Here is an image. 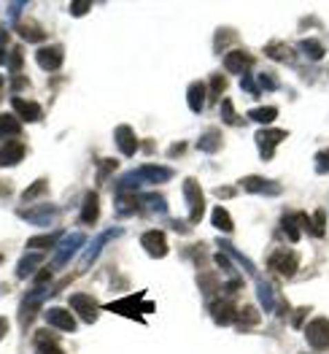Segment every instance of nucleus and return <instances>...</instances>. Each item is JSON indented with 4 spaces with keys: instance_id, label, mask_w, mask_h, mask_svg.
Instances as JSON below:
<instances>
[{
    "instance_id": "a19ab883",
    "label": "nucleus",
    "mask_w": 329,
    "mask_h": 354,
    "mask_svg": "<svg viewBox=\"0 0 329 354\" xmlns=\"http://www.w3.org/2000/svg\"><path fill=\"white\" fill-rule=\"evenodd\" d=\"M221 117H224L227 124H243V119L235 114V106H232V100H230V97H224V100H221Z\"/></svg>"
},
{
    "instance_id": "9b49d317",
    "label": "nucleus",
    "mask_w": 329,
    "mask_h": 354,
    "mask_svg": "<svg viewBox=\"0 0 329 354\" xmlns=\"http://www.w3.org/2000/svg\"><path fill=\"white\" fill-rule=\"evenodd\" d=\"M308 227V214H302V211H295V214H286L283 219H281V230H283V236L289 238V241H299V230H305Z\"/></svg>"
},
{
    "instance_id": "e433bc0d",
    "label": "nucleus",
    "mask_w": 329,
    "mask_h": 354,
    "mask_svg": "<svg viewBox=\"0 0 329 354\" xmlns=\"http://www.w3.org/2000/svg\"><path fill=\"white\" fill-rule=\"evenodd\" d=\"M275 117H278V109H275V106H262V109H251V111H248V119H251V122H262V124L275 122Z\"/></svg>"
},
{
    "instance_id": "2f4dec72",
    "label": "nucleus",
    "mask_w": 329,
    "mask_h": 354,
    "mask_svg": "<svg viewBox=\"0 0 329 354\" xmlns=\"http://www.w3.org/2000/svg\"><path fill=\"white\" fill-rule=\"evenodd\" d=\"M17 35H22V38H25V41H30V44L46 38L43 28H41V25H35V22H19V25H17Z\"/></svg>"
},
{
    "instance_id": "79ce46f5",
    "label": "nucleus",
    "mask_w": 329,
    "mask_h": 354,
    "mask_svg": "<svg viewBox=\"0 0 329 354\" xmlns=\"http://www.w3.org/2000/svg\"><path fill=\"white\" fill-rule=\"evenodd\" d=\"M117 165H119L117 160H103V162H100V168H97V184H103V181L108 178V174H114V171H117Z\"/></svg>"
},
{
    "instance_id": "20e7f679",
    "label": "nucleus",
    "mask_w": 329,
    "mask_h": 354,
    "mask_svg": "<svg viewBox=\"0 0 329 354\" xmlns=\"http://www.w3.org/2000/svg\"><path fill=\"white\" fill-rule=\"evenodd\" d=\"M286 136H289L286 130H275V127L270 130V127H262V130L254 136V141H257V147H259V157H262L265 162L272 160V157H275V147H278Z\"/></svg>"
},
{
    "instance_id": "dca6fc26",
    "label": "nucleus",
    "mask_w": 329,
    "mask_h": 354,
    "mask_svg": "<svg viewBox=\"0 0 329 354\" xmlns=\"http://www.w3.org/2000/svg\"><path fill=\"white\" fill-rule=\"evenodd\" d=\"M35 62H38L43 71H49V73L60 71L62 68V46H43V49H38Z\"/></svg>"
},
{
    "instance_id": "864d4df0",
    "label": "nucleus",
    "mask_w": 329,
    "mask_h": 354,
    "mask_svg": "<svg viewBox=\"0 0 329 354\" xmlns=\"http://www.w3.org/2000/svg\"><path fill=\"white\" fill-rule=\"evenodd\" d=\"M6 333H8V319H6V317H0V341L6 338Z\"/></svg>"
},
{
    "instance_id": "4be33fe9",
    "label": "nucleus",
    "mask_w": 329,
    "mask_h": 354,
    "mask_svg": "<svg viewBox=\"0 0 329 354\" xmlns=\"http://www.w3.org/2000/svg\"><path fill=\"white\" fill-rule=\"evenodd\" d=\"M138 306H141V295H132V297H127V300L108 303L106 308H108V311H117V314H124V317H132V319H141V311H138Z\"/></svg>"
},
{
    "instance_id": "72a5a7b5",
    "label": "nucleus",
    "mask_w": 329,
    "mask_h": 354,
    "mask_svg": "<svg viewBox=\"0 0 329 354\" xmlns=\"http://www.w3.org/2000/svg\"><path fill=\"white\" fill-rule=\"evenodd\" d=\"M262 322V317H259V308H254V306H246L243 311L238 314V322L235 325L240 327V330H248V327H257Z\"/></svg>"
},
{
    "instance_id": "c9c22d12",
    "label": "nucleus",
    "mask_w": 329,
    "mask_h": 354,
    "mask_svg": "<svg viewBox=\"0 0 329 354\" xmlns=\"http://www.w3.org/2000/svg\"><path fill=\"white\" fill-rule=\"evenodd\" d=\"M224 89H227V79H224L221 73H213L208 79V103H216Z\"/></svg>"
},
{
    "instance_id": "37998d69",
    "label": "nucleus",
    "mask_w": 329,
    "mask_h": 354,
    "mask_svg": "<svg viewBox=\"0 0 329 354\" xmlns=\"http://www.w3.org/2000/svg\"><path fill=\"white\" fill-rule=\"evenodd\" d=\"M259 89H270V92L281 89V82H278V76H272V73H262V76H259Z\"/></svg>"
},
{
    "instance_id": "0eeeda50",
    "label": "nucleus",
    "mask_w": 329,
    "mask_h": 354,
    "mask_svg": "<svg viewBox=\"0 0 329 354\" xmlns=\"http://www.w3.org/2000/svg\"><path fill=\"white\" fill-rule=\"evenodd\" d=\"M210 317L216 325H235L238 322V308L232 306L230 297H213L210 300Z\"/></svg>"
},
{
    "instance_id": "bb28decb",
    "label": "nucleus",
    "mask_w": 329,
    "mask_h": 354,
    "mask_svg": "<svg viewBox=\"0 0 329 354\" xmlns=\"http://www.w3.org/2000/svg\"><path fill=\"white\" fill-rule=\"evenodd\" d=\"M138 176L143 178V181H149V184H159V181L173 178V171L170 168H159V165H143L138 171Z\"/></svg>"
},
{
    "instance_id": "09e8293b",
    "label": "nucleus",
    "mask_w": 329,
    "mask_h": 354,
    "mask_svg": "<svg viewBox=\"0 0 329 354\" xmlns=\"http://www.w3.org/2000/svg\"><path fill=\"white\" fill-rule=\"evenodd\" d=\"M90 8H92L90 0H81V3H70V11H73V17H84Z\"/></svg>"
},
{
    "instance_id": "5fc2aeb1",
    "label": "nucleus",
    "mask_w": 329,
    "mask_h": 354,
    "mask_svg": "<svg viewBox=\"0 0 329 354\" xmlns=\"http://www.w3.org/2000/svg\"><path fill=\"white\" fill-rule=\"evenodd\" d=\"M6 41H8V32H6V30H0V49H6Z\"/></svg>"
},
{
    "instance_id": "412c9836",
    "label": "nucleus",
    "mask_w": 329,
    "mask_h": 354,
    "mask_svg": "<svg viewBox=\"0 0 329 354\" xmlns=\"http://www.w3.org/2000/svg\"><path fill=\"white\" fill-rule=\"evenodd\" d=\"M186 100H189V109L195 111V114H200L203 109H206V100H208V87H206V82H195L189 92H186Z\"/></svg>"
},
{
    "instance_id": "7ed1b4c3",
    "label": "nucleus",
    "mask_w": 329,
    "mask_h": 354,
    "mask_svg": "<svg viewBox=\"0 0 329 354\" xmlns=\"http://www.w3.org/2000/svg\"><path fill=\"white\" fill-rule=\"evenodd\" d=\"M305 338L310 349L316 352H329V319L327 317H313L305 327Z\"/></svg>"
},
{
    "instance_id": "603ef678",
    "label": "nucleus",
    "mask_w": 329,
    "mask_h": 354,
    "mask_svg": "<svg viewBox=\"0 0 329 354\" xmlns=\"http://www.w3.org/2000/svg\"><path fill=\"white\" fill-rule=\"evenodd\" d=\"M186 151V144H179V147H173L170 151H168V157H181Z\"/></svg>"
},
{
    "instance_id": "f8f14e48",
    "label": "nucleus",
    "mask_w": 329,
    "mask_h": 354,
    "mask_svg": "<svg viewBox=\"0 0 329 354\" xmlns=\"http://www.w3.org/2000/svg\"><path fill=\"white\" fill-rule=\"evenodd\" d=\"M240 187H243L246 192H254V195H281V187H278L275 181H270V178H262V176L240 178Z\"/></svg>"
},
{
    "instance_id": "6ab92c4d",
    "label": "nucleus",
    "mask_w": 329,
    "mask_h": 354,
    "mask_svg": "<svg viewBox=\"0 0 329 354\" xmlns=\"http://www.w3.org/2000/svg\"><path fill=\"white\" fill-rule=\"evenodd\" d=\"M11 106H14V114H17L19 122H38V119H41V106H38L35 100L14 97V100H11Z\"/></svg>"
},
{
    "instance_id": "39448f33",
    "label": "nucleus",
    "mask_w": 329,
    "mask_h": 354,
    "mask_svg": "<svg viewBox=\"0 0 329 354\" xmlns=\"http://www.w3.org/2000/svg\"><path fill=\"white\" fill-rule=\"evenodd\" d=\"M257 292H259V300H262L265 311H270V314H283V311H286L283 295L270 284L268 279H259V281H257Z\"/></svg>"
},
{
    "instance_id": "a18cd8bd",
    "label": "nucleus",
    "mask_w": 329,
    "mask_h": 354,
    "mask_svg": "<svg viewBox=\"0 0 329 354\" xmlns=\"http://www.w3.org/2000/svg\"><path fill=\"white\" fill-rule=\"evenodd\" d=\"M240 87H243V92H248L251 97H259V92H262V89H259V84H257L251 76H246V79L240 82Z\"/></svg>"
},
{
    "instance_id": "f257e3e1",
    "label": "nucleus",
    "mask_w": 329,
    "mask_h": 354,
    "mask_svg": "<svg viewBox=\"0 0 329 354\" xmlns=\"http://www.w3.org/2000/svg\"><path fill=\"white\" fill-rule=\"evenodd\" d=\"M183 198H186V208H189V222L197 225L206 214V195H203V187L197 184V178L183 181Z\"/></svg>"
},
{
    "instance_id": "6e6552de",
    "label": "nucleus",
    "mask_w": 329,
    "mask_h": 354,
    "mask_svg": "<svg viewBox=\"0 0 329 354\" xmlns=\"http://www.w3.org/2000/svg\"><path fill=\"white\" fill-rule=\"evenodd\" d=\"M43 297H46V287H35V290H30V292L25 295L22 306H19V322H22V327H30L32 317H35V311L41 308Z\"/></svg>"
},
{
    "instance_id": "de8ad7c7",
    "label": "nucleus",
    "mask_w": 329,
    "mask_h": 354,
    "mask_svg": "<svg viewBox=\"0 0 329 354\" xmlns=\"http://www.w3.org/2000/svg\"><path fill=\"white\" fill-rule=\"evenodd\" d=\"M8 65H11V71H19V68H22V62H25V59H22V49H19V46H14V49H11V52H8Z\"/></svg>"
},
{
    "instance_id": "473e14b6",
    "label": "nucleus",
    "mask_w": 329,
    "mask_h": 354,
    "mask_svg": "<svg viewBox=\"0 0 329 354\" xmlns=\"http://www.w3.org/2000/svg\"><path fill=\"white\" fill-rule=\"evenodd\" d=\"M299 52H305L308 59H324V44L321 41H316V38H302L299 41Z\"/></svg>"
},
{
    "instance_id": "f03ea898",
    "label": "nucleus",
    "mask_w": 329,
    "mask_h": 354,
    "mask_svg": "<svg viewBox=\"0 0 329 354\" xmlns=\"http://www.w3.org/2000/svg\"><path fill=\"white\" fill-rule=\"evenodd\" d=\"M299 268V257L289 249H278L268 257V270L270 273H278L283 279H292Z\"/></svg>"
},
{
    "instance_id": "ea45409f",
    "label": "nucleus",
    "mask_w": 329,
    "mask_h": 354,
    "mask_svg": "<svg viewBox=\"0 0 329 354\" xmlns=\"http://www.w3.org/2000/svg\"><path fill=\"white\" fill-rule=\"evenodd\" d=\"M117 236H119V230H108V233H106V236H103V238H97V241H94V243H92L90 254H87V257H84V263H92V260H94V257H97V252H100V249H103V246H106V243H108V241H111V238H117Z\"/></svg>"
},
{
    "instance_id": "b1692460",
    "label": "nucleus",
    "mask_w": 329,
    "mask_h": 354,
    "mask_svg": "<svg viewBox=\"0 0 329 354\" xmlns=\"http://www.w3.org/2000/svg\"><path fill=\"white\" fill-rule=\"evenodd\" d=\"M210 225H213L216 230H221V233H232V230H235V222H232L230 211L224 206H216L210 211Z\"/></svg>"
},
{
    "instance_id": "4d7b16f0",
    "label": "nucleus",
    "mask_w": 329,
    "mask_h": 354,
    "mask_svg": "<svg viewBox=\"0 0 329 354\" xmlns=\"http://www.w3.org/2000/svg\"><path fill=\"white\" fill-rule=\"evenodd\" d=\"M0 263H3V254H0Z\"/></svg>"
},
{
    "instance_id": "4468645a",
    "label": "nucleus",
    "mask_w": 329,
    "mask_h": 354,
    "mask_svg": "<svg viewBox=\"0 0 329 354\" xmlns=\"http://www.w3.org/2000/svg\"><path fill=\"white\" fill-rule=\"evenodd\" d=\"M43 319H46L49 327L62 330V333H73L76 330V317H70V311H65V308H49L43 314Z\"/></svg>"
},
{
    "instance_id": "f3484780",
    "label": "nucleus",
    "mask_w": 329,
    "mask_h": 354,
    "mask_svg": "<svg viewBox=\"0 0 329 354\" xmlns=\"http://www.w3.org/2000/svg\"><path fill=\"white\" fill-rule=\"evenodd\" d=\"M114 138H117V147H119V151L124 157H132L138 151V138H135V133H132L130 124H119L114 130Z\"/></svg>"
},
{
    "instance_id": "4c0bfd02",
    "label": "nucleus",
    "mask_w": 329,
    "mask_h": 354,
    "mask_svg": "<svg viewBox=\"0 0 329 354\" xmlns=\"http://www.w3.org/2000/svg\"><path fill=\"white\" fill-rule=\"evenodd\" d=\"M46 189H49V181H46V178H38L35 184H30V189H25L22 201H25V203H30L32 198H41V195H46Z\"/></svg>"
},
{
    "instance_id": "7c9ffc66",
    "label": "nucleus",
    "mask_w": 329,
    "mask_h": 354,
    "mask_svg": "<svg viewBox=\"0 0 329 354\" xmlns=\"http://www.w3.org/2000/svg\"><path fill=\"white\" fill-rule=\"evenodd\" d=\"M38 266H41V252H30L28 257H22V260H19V266H17V276H19V279H30Z\"/></svg>"
},
{
    "instance_id": "c756f323",
    "label": "nucleus",
    "mask_w": 329,
    "mask_h": 354,
    "mask_svg": "<svg viewBox=\"0 0 329 354\" xmlns=\"http://www.w3.org/2000/svg\"><path fill=\"white\" fill-rule=\"evenodd\" d=\"M57 241H60V233L57 230H52V233H46V236H32L28 241V249H35V252H49V249H54L57 246Z\"/></svg>"
},
{
    "instance_id": "423d86ee",
    "label": "nucleus",
    "mask_w": 329,
    "mask_h": 354,
    "mask_svg": "<svg viewBox=\"0 0 329 354\" xmlns=\"http://www.w3.org/2000/svg\"><path fill=\"white\" fill-rule=\"evenodd\" d=\"M70 308H73L87 325H92V322L97 319V314H100V303H97L92 295H87V292H76V295H70Z\"/></svg>"
},
{
    "instance_id": "cd10ccee",
    "label": "nucleus",
    "mask_w": 329,
    "mask_h": 354,
    "mask_svg": "<svg viewBox=\"0 0 329 354\" xmlns=\"http://www.w3.org/2000/svg\"><path fill=\"white\" fill-rule=\"evenodd\" d=\"M221 147H224V138H221V133H219V130H208V133H203V138L197 141V149H200V151H208V154L221 151Z\"/></svg>"
},
{
    "instance_id": "5701e85b",
    "label": "nucleus",
    "mask_w": 329,
    "mask_h": 354,
    "mask_svg": "<svg viewBox=\"0 0 329 354\" xmlns=\"http://www.w3.org/2000/svg\"><path fill=\"white\" fill-rule=\"evenodd\" d=\"M81 243H84V236H81V233H73V236L65 238V243H62V249H60V257L54 260V266H52V268H62V266H65V263H68V260L76 254V249H79Z\"/></svg>"
},
{
    "instance_id": "f704fd0d",
    "label": "nucleus",
    "mask_w": 329,
    "mask_h": 354,
    "mask_svg": "<svg viewBox=\"0 0 329 354\" xmlns=\"http://www.w3.org/2000/svg\"><path fill=\"white\" fill-rule=\"evenodd\" d=\"M265 55H270L272 59H281V62H289V59L295 57V49L275 41V44H268V46H265Z\"/></svg>"
},
{
    "instance_id": "a878e982",
    "label": "nucleus",
    "mask_w": 329,
    "mask_h": 354,
    "mask_svg": "<svg viewBox=\"0 0 329 354\" xmlns=\"http://www.w3.org/2000/svg\"><path fill=\"white\" fill-rule=\"evenodd\" d=\"M97 216H100V201H97V192H87V198H84V208H81V222L92 227V225L97 222Z\"/></svg>"
},
{
    "instance_id": "1a4fd4ad",
    "label": "nucleus",
    "mask_w": 329,
    "mask_h": 354,
    "mask_svg": "<svg viewBox=\"0 0 329 354\" xmlns=\"http://www.w3.org/2000/svg\"><path fill=\"white\" fill-rule=\"evenodd\" d=\"M141 246L149 252V257H154V260H159V257L168 254V238H165L162 230H149V233H143V236H141Z\"/></svg>"
},
{
    "instance_id": "8fccbe9b",
    "label": "nucleus",
    "mask_w": 329,
    "mask_h": 354,
    "mask_svg": "<svg viewBox=\"0 0 329 354\" xmlns=\"http://www.w3.org/2000/svg\"><path fill=\"white\" fill-rule=\"evenodd\" d=\"M213 260H216V266L221 268V270H224V273H235V266H232V263H230V260H227V257H224V254H221V252H219V254H216V257H213Z\"/></svg>"
},
{
    "instance_id": "c85d7f7f",
    "label": "nucleus",
    "mask_w": 329,
    "mask_h": 354,
    "mask_svg": "<svg viewBox=\"0 0 329 354\" xmlns=\"http://www.w3.org/2000/svg\"><path fill=\"white\" fill-rule=\"evenodd\" d=\"M305 230L313 238H324V233H327V214L321 208H316V214L308 216V227Z\"/></svg>"
},
{
    "instance_id": "58836bf2",
    "label": "nucleus",
    "mask_w": 329,
    "mask_h": 354,
    "mask_svg": "<svg viewBox=\"0 0 329 354\" xmlns=\"http://www.w3.org/2000/svg\"><path fill=\"white\" fill-rule=\"evenodd\" d=\"M219 246H221V249H224V252H230V254H232V257H235V260H238L240 266L246 268V270H248V273H251V276H254V273H257V268H254V263H251V260H248V257H243V254H240L238 249H232V246H230V243H227V241H219Z\"/></svg>"
},
{
    "instance_id": "49530a36",
    "label": "nucleus",
    "mask_w": 329,
    "mask_h": 354,
    "mask_svg": "<svg viewBox=\"0 0 329 354\" xmlns=\"http://www.w3.org/2000/svg\"><path fill=\"white\" fill-rule=\"evenodd\" d=\"M308 314H310V308H308V306H302V308H295V314H292V327H295V330H299Z\"/></svg>"
},
{
    "instance_id": "c03bdc74",
    "label": "nucleus",
    "mask_w": 329,
    "mask_h": 354,
    "mask_svg": "<svg viewBox=\"0 0 329 354\" xmlns=\"http://www.w3.org/2000/svg\"><path fill=\"white\" fill-rule=\"evenodd\" d=\"M316 174H329V149L316 154Z\"/></svg>"
},
{
    "instance_id": "a211bd4d",
    "label": "nucleus",
    "mask_w": 329,
    "mask_h": 354,
    "mask_svg": "<svg viewBox=\"0 0 329 354\" xmlns=\"http://www.w3.org/2000/svg\"><path fill=\"white\" fill-rule=\"evenodd\" d=\"M25 160V144L19 141H6L0 147V168H11V165H19Z\"/></svg>"
},
{
    "instance_id": "9d476101",
    "label": "nucleus",
    "mask_w": 329,
    "mask_h": 354,
    "mask_svg": "<svg viewBox=\"0 0 329 354\" xmlns=\"http://www.w3.org/2000/svg\"><path fill=\"white\" fill-rule=\"evenodd\" d=\"M32 349H35V354H65L62 346L57 344V335L52 330H35Z\"/></svg>"
},
{
    "instance_id": "aec40b11",
    "label": "nucleus",
    "mask_w": 329,
    "mask_h": 354,
    "mask_svg": "<svg viewBox=\"0 0 329 354\" xmlns=\"http://www.w3.org/2000/svg\"><path fill=\"white\" fill-rule=\"evenodd\" d=\"M138 208H143V203L135 192H127V189L117 192V214L119 216H132V214H138Z\"/></svg>"
},
{
    "instance_id": "6e6d98bb",
    "label": "nucleus",
    "mask_w": 329,
    "mask_h": 354,
    "mask_svg": "<svg viewBox=\"0 0 329 354\" xmlns=\"http://www.w3.org/2000/svg\"><path fill=\"white\" fill-rule=\"evenodd\" d=\"M3 87H6V79L0 76V95H3Z\"/></svg>"
},
{
    "instance_id": "393cba45",
    "label": "nucleus",
    "mask_w": 329,
    "mask_h": 354,
    "mask_svg": "<svg viewBox=\"0 0 329 354\" xmlns=\"http://www.w3.org/2000/svg\"><path fill=\"white\" fill-rule=\"evenodd\" d=\"M22 124L14 114H0V141H14L19 136Z\"/></svg>"
},
{
    "instance_id": "ddd939ff",
    "label": "nucleus",
    "mask_w": 329,
    "mask_h": 354,
    "mask_svg": "<svg viewBox=\"0 0 329 354\" xmlns=\"http://www.w3.org/2000/svg\"><path fill=\"white\" fill-rule=\"evenodd\" d=\"M224 68L230 71V73H235V76H246L251 68H254V57L248 55V52H227L224 55Z\"/></svg>"
},
{
    "instance_id": "3c124183",
    "label": "nucleus",
    "mask_w": 329,
    "mask_h": 354,
    "mask_svg": "<svg viewBox=\"0 0 329 354\" xmlns=\"http://www.w3.org/2000/svg\"><path fill=\"white\" fill-rule=\"evenodd\" d=\"M213 195H219V198H235L238 189L235 187H230V189H213Z\"/></svg>"
},
{
    "instance_id": "2eb2a0df",
    "label": "nucleus",
    "mask_w": 329,
    "mask_h": 354,
    "mask_svg": "<svg viewBox=\"0 0 329 354\" xmlns=\"http://www.w3.org/2000/svg\"><path fill=\"white\" fill-rule=\"evenodd\" d=\"M19 216H22V219H28V222H32V225L46 227V225H54V219H57V208L54 206H38L35 211H32V208H22V211H19Z\"/></svg>"
}]
</instances>
